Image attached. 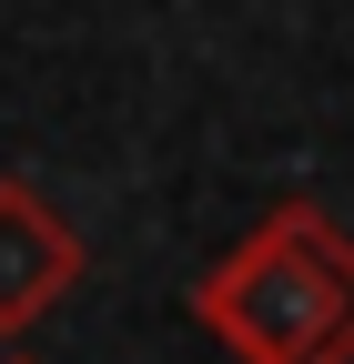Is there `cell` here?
<instances>
[{"label":"cell","instance_id":"1","mask_svg":"<svg viewBox=\"0 0 354 364\" xmlns=\"http://www.w3.org/2000/svg\"><path fill=\"white\" fill-rule=\"evenodd\" d=\"M193 324L233 364H354V233L324 203H274L193 284Z\"/></svg>","mask_w":354,"mask_h":364},{"label":"cell","instance_id":"2","mask_svg":"<svg viewBox=\"0 0 354 364\" xmlns=\"http://www.w3.org/2000/svg\"><path fill=\"white\" fill-rule=\"evenodd\" d=\"M81 263H92V253H81L71 213L41 193V182L0 172V334H31L41 314L81 284Z\"/></svg>","mask_w":354,"mask_h":364}]
</instances>
